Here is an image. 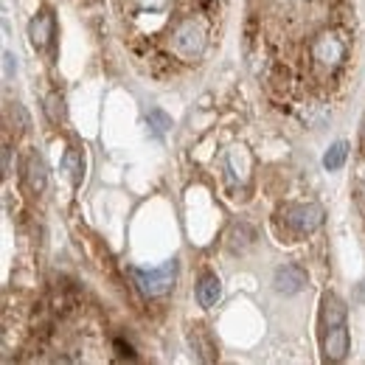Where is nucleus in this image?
Instances as JSON below:
<instances>
[{
  "label": "nucleus",
  "mask_w": 365,
  "mask_h": 365,
  "mask_svg": "<svg viewBox=\"0 0 365 365\" xmlns=\"http://www.w3.org/2000/svg\"><path fill=\"white\" fill-rule=\"evenodd\" d=\"M62 169L68 172V178L73 185H79L82 182V155L76 152V149H68V155H65V160H62Z\"/></svg>",
  "instance_id": "11"
},
{
  "label": "nucleus",
  "mask_w": 365,
  "mask_h": 365,
  "mask_svg": "<svg viewBox=\"0 0 365 365\" xmlns=\"http://www.w3.org/2000/svg\"><path fill=\"white\" fill-rule=\"evenodd\" d=\"M346 315H349V309H346V304H343L337 295H326V298H323L320 320H323V326H326V329L343 326V323H346Z\"/></svg>",
  "instance_id": "9"
},
{
  "label": "nucleus",
  "mask_w": 365,
  "mask_h": 365,
  "mask_svg": "<svg viewBox=\"0 0 365 365\" xmlns=\"http://www.w3.org/2000/svg\"><path fill=\"white\" fill-rule=\"evenodd\" d=\"M9 169H11V149L6 146V149H3V172L9 175Z\"/></svg>",
  "instance_id": "17"
},
{
  "label": "nucleus",
  "mask_w": 365,
  "mask_h": 365,
  "mask_svg": "<svg viewBox=\"0 0 365 365\" xmlns=\"http://www.w3.org/2000/svg\"><path fill=\"white\" fill-rule=\"evenodd\" d=\"M138 281V289L149 298H158V295H166L175 281H178V262H166L163 267H155V270H133Z\"/></svg>",
  "instance_id": "1"
},
{
  "label": "nucleus",
  "mask_w": 365,
  "mask_h": 365,
  "mask_svg": "<svg viewBox=\"0 0 365 365\" xmlns=\"http://www.w3.org/2000/svg\"><path fill=\"white\" fill-rule=\"evenodd\" d=\"M273 284H275V289H278V292H284V295H295L298 289H304V284H307V273H304L298 264H284V267H278V270H275Z\"/></svg>",
  "instance_id": "5"
},
{
  "label": "nucleus",
  "mask_w": 365,
  "mask_h": 365,
  "mask_svg": "<svg viewBox=\"0 0 365 365\" xmlns=\"http://www.w3.org/2000/svg\"><path fill=\"white\" fill-rule=\"evenodd\" d=\"M323 351H326V360H331V363L346 360V354H349V331H346V326L329 329V334L323 340Z\"/></svg>",
  "instance_id": "7"
},
{
  "label": "nucleus",
  "mask_w": 365,
  "mask_h": 365,
  "mask_svg": "<svg viewBox=\"0 0 365 365\" xmlns=\"http://www.w3.org/2000/svg\"><path fill=\"white\" fill-rule=\"evenodd\" d=\"M363 138H365V124H363Z\"/></svg>",
  "instance_id": "19"
},
{
  "label": "nucleus",
  "mask_w": 365,
  "mask_h": 365,
  "mask_svg": "<svg viewBox=\"0 0 365 365\" xmlns=\"http://www.w3.org/2000/svg\"><path fill=\"white\" fill-rule=\"evenodd\" d=\"M140 9H146V11H160L163 6H166V0H135Z\"/></svg>",
  "instance_id": "15"
},
{
  "label": "nucleus",
  "mask_w": 365,
  "mask_h": 365,
  "mask_svg": "<svg viewBox=\"0 0 365 365\" xmlns=\"http://www.w3.org/2000/svg\"><path fill=\"white\" fill-rule=\"evenodd\" d=\"M315 59L326 68H340L343 59H346V43L331 31L320 34L315 40Z\"/></svg>",
  "instance_id": "4"
},
{
  "label": "nucleus",
  "mask_w": 365,
  "mask_h": 365,
  "mask_svg": "<svg viewBox=\"0 0 365 365\" xmlns=\"http://www.w3.org/2000/svg\"><path fill=\"white\" fill-rule=\"evenodd\" d=\"M323 220H326V214H323V208L315 205V202L292 205V208H287V211H284V222L295 230V233H301V236H304V233L318 230L320 225H323Z\"/></svg>",
  "instance_id": "3"
},
{
  "label": "nucleus",
  "mask_w": 365,
  "mask_h": 365,
  "mask_svg": "<svg viewBox=\"0 0 365 365\" xmlns=\"http://www.w3.org/2000/svg\"><path fill=\"white\" fill-rule=\"evenodd\" d=\"M3 62H6V79H9V76H11V71H17V65H14V56L6 51V53H3Z\"/></svg>",
  "instance_id": "16"
},
{
  "label": "nucleus",
  "mask_w": 365,
  "mask_h": 365,
  "mask_svg": "<svg viewBox=\"0 0 365 365\" xmlns=\"http://www.w3.org/2000/svg\"><path fill=\"white\" fill-rule=\"evenodd\" d=\"M172 48L180 59H200L202 51H205V31L200 23L194 20H185L175 29L172 34Z\"/></svg>",
  "instance_id": "2"
},
{
  "label": "nucleus",
  "mask_w": 365,
  "mask_h": 365,
  "mask_svg": "<svg viewBox=\"0 0 365 365\" xmlns=\"http://www.w3.org/2000/svg\"><path fill=\"white\" fill-rule=\"evenodd\" d=\"M149 124H152L155 135H163V133L172 127V118H169L166 113H160V110H152V113H149Z\"/></svg>",
  "instance_id": "14"
},
{
  "label": "nucleus",
  "mask_w": 365,
  "mask_h": 365,
  "mask_svg": "<svg viewBox=\"0 0 365 365\" xmlns=\"http://www.w3.org/2000/svg\"><path fill=\"white\" fill-rule=\"evenodd\" d=\"M29 37H31V46L37 48V51H46V48L51 46V40H53V14H51V11H40V14L31 20Z\"/></svg>",
  "instance_id": "6"
},
{
  "label": "nucleus",
  "mask_w": 365,
  "mask_h": 365,
  "mask_svg": "<svg viewBox=\"0 0 365 365\" xmlns=\"http://www.w3.org/2000/svg\"><path fill=\"white\" fill-rule=\"evenodd\" d=\"M354 301H357V304H365V281L357 284V289H354Z\"/></svg>",
  "instance_id": "18"
},
{
  "label": "nucleus",
  "mask_w": 365,
  "mask_h": 365,
  "mask_svg": "<svg viewBox=\"0 0 365 365\" xmlns=\"http://www.w3.org/2000/svg\"><path fill=\"white\" fill-rule=\"evenodd\" d=\"M46 115L53 121V124L65 121V98H62L59 93H51V96L46 98Z\"/></svg>",
  "instance_id": "13"
},
{
  "label": "nucleus",
  "mask_w": 365,
  "mask_h": 365,
  "mask_svg": "<svg viewBox=\"0 0 365 365\" xmlns=\"http://www.w3.org/2000/svg\"><path fill=\"white\" fill-rule=\"evenodd\" d=\"M26 182H29V188L34 191V194H43L48 185V166L46 160L37 155V152H31L29 158H26Z\"/></svg>",
  "instance_id": "8"
},
{
  "label": "nucleus",
  "mask_w": 365,
  "mask_h": 365,
  "mask_svg": "<svg viewBox=\"0 0 365 365\" xmlns=\"http://www.w3.org/2000/svg\"><path fill=\"white\" fill-rule=\"evenodd\" d=\"M346 155H349V146H346V143H334V146L326 152V158H323V166H326L329 172H337V169L346 163Z\"/></svg>",
  "instance_id": "12"
},
{
  "label": "nucleus",
  "mask_w": 365,
  "mask_h": 365,
  "mask_svg": "<svg viewBox=\"0 0 365 365\" xmlns=\"http://www.w3.org/2000/svg\"><path fill=\"white\" fill-rule=\"evenodd\" d=\"M220 298H222V284H220V278H217V275H202V278H200V287H197V301H200V307L211 309V307H217Z\"/></svg>",
  "instance_id": "10"
}]
</instances>
